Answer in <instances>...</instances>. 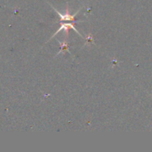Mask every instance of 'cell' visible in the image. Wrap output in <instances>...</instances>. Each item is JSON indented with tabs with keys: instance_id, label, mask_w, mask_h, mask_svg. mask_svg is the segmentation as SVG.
<instances>
[{
	"instance_id": "obj_3",
	"label": "cell",
	"mask_w": 152,
	"mask_h": 152,
	"mask_svg": "<svg viewBox=\"0 0 152 152\" xmlns=\"http://www.w3.org/2000/svg\"><path fill=\"white\" fill-rule=\"evenodd\" d=\"M59 43L61 44V50L59 51V53H57V54H56V55L60 54L64 50H67V51H68V45H67V43H66L65 39L64 40V42H60V41H59Z\"/></svg>"
},
{
	"instance_id": "obj_2",
	"label": "cell",
	"mask_w": 152,
	"mask_h": 152,
	"mask_svg": "<svg viewBox=\"0 0 152 152\" xmlns=\"http://www.w3.org/2000/svg\"><path fill=\"white\" fill-rule=\"evenodd\" d=\"M73 24H74V22H73V23H66V22H64V21H62V22H61V27H60V28L57 29V31H56V33H55V34H54L52 37H51V38H52V37H55L56 34H58V33H59V32H61L62 30H65V31L66 32V35H68V30H69V28H72V29H73V30H74V31H75L77 34H79L81 37H82V36L81 35V33H80V32H79V31L76 29V28L74 27V25H73Z\"/></svg>"
},
{
	"instance_id": "obj_1",
	"label": "cell",
	"mask_w": 152,
	"mask_h": 152,
	"mask_svg": "<svg viewBox=\"0 0 152 152\" xmlns=\"http://www.w3.org/2000/svg\"><path fill=\"white\" fill-rule=\"evenodd\" d=\"M53 7V6H52ZM54 8V7H53ZM54 10H55V12L58 14V16L60 17V20H61V22L62 21H67V20H72V21H73L74 22V17L78 14V12H80V10H78L75 13H73V14H70L69 13V9H68V6H67V8H66V12L65 13V14H62L60 12H58L56 8H54Z\"/></svg>"
}]
</instances>
